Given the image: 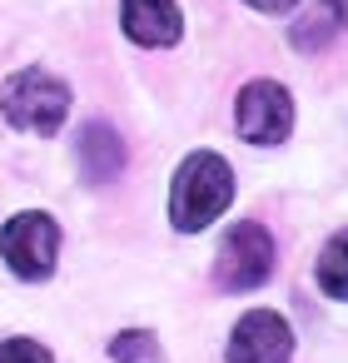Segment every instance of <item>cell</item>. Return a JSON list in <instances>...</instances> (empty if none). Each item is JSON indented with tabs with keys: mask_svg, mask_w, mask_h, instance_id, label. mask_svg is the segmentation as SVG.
Returning a JSON list of instances; mask_svg holds the SVG:
<instances>
[{
	"mask_svg": "<svg viewBox=\"0 0 348 363\" xmlns=\"http://www.w3.org/2000/svg\"><path fill=\"white\" fill-rule=\"evenodd\" d=\"M234 199V169L229 160H219L214 150H194L179 169H174V184H169V219L174 229L184 234H199L209 229Z\"/></svg>",
	"mask_w": 348,
	"mask_h": 363,
	"instance_id": "1",
	"label": "cell"
},
{
	"mask_svg": "<svg viewBox=\"0 0 348 363\" xmlns=\"http://www.w3.org/2000/svg\"><path fill=\"white\" fill-rule=\"evenodd\" d=\"M0 110H6V120L16 130H30V135L50 140V135H60V125L70 115V90L45 70H21L0 90Z\"/></svg>",
	"mask_w": 348,
	"mask_h": 363,
	"instance_id": "2",
	"label": "cell"
},
{
	"mask_svg": "<svg viewBox=\"0 0 348 363\" xmlns=\"http://www.w3.org/2000/svg\"><path fill=\"white\" fill-rule=\"evenodd\" d=\"M0 259L11 264V274L21 279H50L55 259H60V224L40 209L16 214L6 229H0Z\"/></svg>",
	"mask_w": 348,
	"mask_h": 363,
	"instance_id": "3",
	"label": "cell"
},
{
	"mask_svg": "<svg viewBox=\"0 0 348 363\" xmlns=\"http://www.w3.org/2000/svg\"><path fill=\"white\" fill-rule=\"evenodd\" d=\"M219 284L229 294H244V289H259L269 274H274V234L259 224V219H244L229 229V239L219 244Z\"/></svg>",
	"mask_w": 348,
	"mask_h": 363,
	"instance_id": "4",
	"label": "cell"
},
{
	"mask_svg": "<svg viewBox=\"0 0 348 363\" xmlns=\"http://www.w3.org/2000/svg\"><path fill=\"white\" fill-rule=\"evenodd\" d=\"M234 125L249 145H284L293 130V100L279 80H249L239 90V110Z\"/></svg>",
	"mask_w": 348,
	"mask_h": 363,
	"instance_id": "5",
	"label": "cell"
},
{
	"mask_svg": "<svg viewBox=\"0 0 348 363\" xmlns=\"http://www.w3.org/2000/svg\"><path fill=\"white\" fill-rule=\"evenodd\" d=\"M293 358V333L279 313L254 308L234 323L229 333V363H288Z\"/></svg>",
	"mask_w": 348,
	"mask_h": 363,
	"instance_id": "6",
	"label": "cell"
},
{
	"mask_svg": "<svg viewBox=\"0 0 348 363\" xmlns=\"http://www.w3.org/2000/svg\"><path fill=\"white\" fill-rule=\"evenodd\" d=\"M120 26L145 50H164V45H174L184 35V16H179L174 0H125V6H120Z\"/></svg>",
	"mask_w": 348,
	"mask_h": 363,
	"instance_id": "7",
	"label": "cell"
},
{
	"mask_svg": "<svg viewBox=\"0 0 348 363\" xmlns=\"http://www.w3.org/2000/svg\"><path fill=\"white\" fill-rule=\"evenodd\" d=\"M75 164H80L85 184H110L125 169V140L105 120H90L80 130V140H75Z\"/></svg>",
	"mask_w": 348,
	"mask_h": 363,
	"instance_id": "8",
	"label": "cell"
},
{
	"mask_svg": "<svg viewBox=\"0 0 348 363\" xmlns=\"http://www.w3.org/2000/svg\"><path fill=\"white\" fill-rule=\"evenodd\" d=\"M313 279H318V289H323L328 298H343V303H348V229L333 234V239L323 244Z\"/></svg>",
	"mask_w": 348,
	"mask_h": 363,
	"instance_id": "9",
	"label": "cell"
},
{
	"mask_svg": "<svg viewBox=\"0 0 348 363\" xmlns=\"http://www.w3.org/2000/svg\"><path fill=\"white\" fill-rule=\"evenodd\" d=\"M110 358H115V363H164V348H159L155 333H145V328H125V333L110 338Z\"/></svg>",
	"mask_w": 348,
	"mask_h": 363,
	"instance_id": "10",
	"label": "cell"
},
{
	"mask_svg": "<svg viewBox=\"0 0 348 363\" xmlns=\"http://www.w3.org/2000/svg\"><path fill=\"white\" fill-rule=\"evenodd\" d=\"M0 363H55V358L35 338H6V343H0Z\"/></svg>",
	"mask_w": 348,
	"mask_h": 363,
	"instance_id": "11",
	"label": "cell"
},
{
	"mask_svg": "<svg viewBox=\"0 0 348 363\" xmlns=\"http://www.w3.org/2000/svg\"><path fill=\"white\" fill-rule=\"evenodd\" d=\"M323 40H328V26H298V30H293V45H298V50H308V45L318 50Z\"/></svg>",
	"mask_w": 348,
	"mask_h": 363,
	"instance_id": "12",
	"label": "cell"
},
{
	"mask_svg": "<svg viewBox=\"0 0 348 363\" xmlns=\"http://www.w3.org/2000/svg\"><path fill=\"white\" fill-rule=\"evenodd\" d=\"M254 11H264V16H284V11H293L298 0H249Z\"/></svg>",
	"mask_w": 348,
	"mask_h": 363,
	"instance_id": "13",
	"label": "cell"
},
{
	"mask_svg": "<svg viewBox=\"0 0 348 363\" xmlns=\"http://www.w3.org/2000/svg\"><path fill=\"white\" fill-rule=\"evenodd\" d=\"M328 11H333L338 21H348V0H328Z\"/></svg>",
	"mask_w": 348,
	"mask_h": 363,
	"instance_id": "14",
	"label": "cell"
}]
</instances>
